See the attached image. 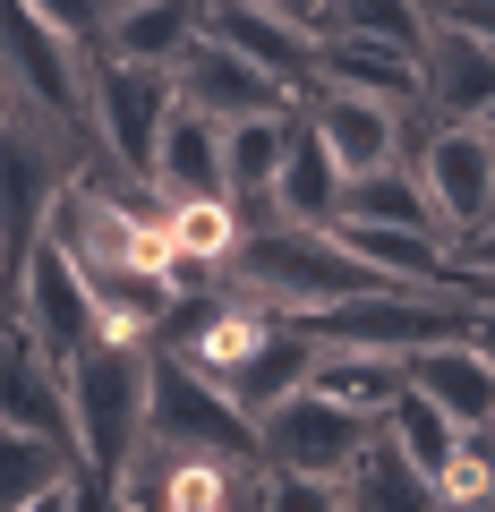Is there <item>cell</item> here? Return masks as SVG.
<instances>
[{
    "instance_id": "1",
    "label": "cell",
    "mask_w": 495,
    "mask_h": 512,
    "mask_svg": "<svg viewBox=\"0 0 495 512\" xmlns=\"http://www.w3.org/2000/svg\"><path fill=\"white\" fill-rule=\"evenodd\" d=\"M146 384H154V342H77L60 359V393H69V444H77V470L94 487H120L129 453L146 444Z\"/></svg>"
},
{
    "instance_id": "2",
    "label": "cell",
    "mask_w": 495,
    "mask_h": 512,
    "mask_svg": "<svg viewBox=\"0 0 495 512\" xmlns=\"http://www.w3.org/2000/svg\"><path fill=\"white\" fill-rule=\"evenodd\" d=\"M231 282L239 291L274 299V308H325V299H350V291H376V265L367 256H350L342 239H333V222H248L239 231V256H231Z\"/></svg>"
},
{
    "instance_id": "3",
    "label": "cell",
    "mask_w": 495,
    "mask_h": 512,
    "mask_svg": "<svg viewBox=\"0 0 495 512\" xmlns=\"http://www.w3.org/2000/svg\"><path fill=\"white\" fill-rule=\"evenodd\" d=\"M470 308H478V299H461V291L376 282V291H350V299H325V308H299V333H308L316 350H393V359H410V350H427V342L470 333Z\"/></svg>"
},
{
    "instance_id": "4",
    "label": "cell",
    "mask_w": 495,
    "mask_h": 512,
    "mask_svg": "<svg viewBox=\"0 0 495 512\" xmlns=\"http://www.w3.org/2000/svg\"><path fill=\"white\" fill-rule=\"evenodd\" d=\"M376 427L385 419H359V410H342L316 384H291L274 410H257V453H265V470H299V478H333L342 487L350 461L376 444Z\"/></svg>"
},
{
    "instance_id": "5",
    "label": "cell",
    "mask_w": 495,
    "mask_h": 512,
    "mask_svg": "<svg viewBox=\"0 0 495 512\" xmlns=\"http://www.w3.org/2000/svg\"><path fill=\"white\" fill-rule=\"evenodd\" d=\"M171 103H180L171 69H154V60H120V52H94V86H86L94 154H111L120 171H137V180H146V171H154V137H163Z\"/></svg>"
},
{
    "instance_id": "6",
    "label": "cell",
    "mask_w": 495,
    "mask_h": 512,
    "mask_svg": "<svg viewBox=\"0 0 495 512\" xmlns=\"http://www.w3.org/2000/svg\"><path fill=\"white\" fill-rule=\"evenodd\" d=\"M146 436L163 444V453H257V419H248L214 376H197L188 359H171V350H154Z\"/></svg>"
},
{
    "instance_id": "7",
    "label": "cell",
    "mask_w": 495,
    "mask_h": 512,
    "mask_svg": "<svg viewBox=\"0 0 495 512\" xmlns=\"http://www.w3.org/2000/svg\"><path fill=\"white\" fill-rule=\"evenodd\" d=\"M410 171H419L444 239L495 222V137L478 120H436V128H427V146L410 154Z\"/></svg>"
},
{
    "instance_id": "8",
    "label": "cell",
    "mask_w": 495,
    "mask_h": 512,
    "mask_svg": "<svg viewBox=\"0 0 495 512\" xmlns=\"http://www.w3.org/2000/svg\"><path fill=\"white\" fill-rule=\"evenodd\" d=\"M9 308H18L26 325L43 333V350H60V359H69L77 342H94V333H103V316H94V291H86V274H77V256L60 248L52 231H43L35 248L18 256V274H9Z\"/></svg>"
},
{
    "instance_id": "9",
    "label": "cell",
    "mask_w": 495,
    "mask_h": 512,
    "mask_svg": "<svg viewBox=\"0 0 495 512\" xmlns=\"http://www.w3.org/2000/svg\"><path fill=\"white\" fill-rule=\"evenodd\" d=\"M299 120H308L316 137L333 146L342 180H359V171H385V163H410V146H402L410 103H376V94H350V86H316L308 103H299Z\"/></svg>"
},
{
    "instance_id": "10",
    "label": "cell",
    "mask_w": 495,
    "mask_h": 512,
    "mask_svg": "<svg viewBox=\"0 0 495 512\" xmlns=\"http://www.w3.org/2000/svg\"><path fill=\"white\" fill-rule=\"evenodd\" d=\"M171 86H180V103L214 111V120H248V111H299L291 94H282L274 77L257 69V60L239 52V43H222L214 26H205V35L188 43L180 60H171Z\"/></svg>"
},
{
    "instance_id": "11",
    "label": "cell",
    "mask_w": 495,
    "mask_h": 512,
    "mask_svg": "<svg viewBox=\"0 0 495 512\" xmlns=\"http://www.w3.org/2000/svg\"><path fill=\"white\" fill-rule=\"evenodd\" d=\"M0 427H43L69 436V393H60V350H43V333L18 308H0Z\"/></svg>"
},
{
    "instance_id": "12",
    "label": "cell",
    "mask_w": 495,
    "mask_h": 512,
    "mask_svg": "<svg viewBox=\"0 0 495 512\" xmlns=\"http://www.w3.org/2000/svg\"><path fill=\"white\" fill-rule=\"evenodd\" d=\"M205 26H214L222 43H239V52L257 60L291 103L316 94V26L282 18V9H265V0H214V18H205Z\"/></svg>"
},
{
    "instance_id": "13",
    "label": "cell",
    "mask_w": 495,
    "mask_h": 512,
    "mask_svg": "<svg viewBox=\"0 0 495 512\" xmlns=\"http://www.w3.org/2000/svg\"><path fill=\"white\" fill-rule=\"evenodd\" d=\"M316 86H350L376 103H427V60L393 52L385 35H359V26H316Z\"/></svg>"
},
{
    "instance_id": "14",
    "label": "cell",
    "mask_w": 495,
    "mask_h": 512,
    "mask_svg": "<svg viewBox=\"0 0 495 512\" xmlns=\"http://www.w3.org/2000/svg\"><path fill=\"white\" fill-rule=\"evenodd\" d=\"M291 120L299 111L222 120V188H231L239 222H274V171H282V154H291Z\"/></svg>"
},
{
    "instance_id": "15",
    "label": "cell",
    "mask_w": 495,
    "mask_h": 512,
    "mask_svg": "<svg viewBox=\"0 0 495 512\" xmlns=\"http://www.w3.org/2000/svg\"><path fill=\"white\" fill-rule=\"evenodd\" d=\"M146 180L163 188V205H180V197H231V188H222V120H214V111L171 103L163 137H154V171H146Z\"/></svg>"
},
{
    "instance_id": "16",
    "label": "cell",
    "mask_w": 495,
    "mask_h": 512,
    "mask_svg": "<svg viewBox=\"0 0 495 512\" xmlns=\"http://www.w3.org/2000/svg\"><path fill=\"white\" fill-rule=\"evenodd\" d=\"M402 367H410V384H419L427 402H444V410H453V427H495V359L470 342V333L410 350Z\"/></svg>"
},
{
    "instance_id": "17",
    "label": "cell",
    "mask_w": 495,
    "mask_h": 512,
    "mask_svg": "<svg viewBox=\"0 0 495 512\" xmlns=\"http://www.w3.org/2000/svg\"><path fill=\"white\" fill-rule=\"evenodd\" d=\"M205 18H214V0H120L94 52H120V60H154V69H171V60L205 35Z\"/></svg>"
},
{
    "instance_id": "18",
    "label": "cell",
    "mask_w": 495,
    "mask_h": 512,
    "mask_svg": "<svg viewBox=\"0 0 495 512\" xmlns=\"http://www.w3.org/2000/svg\"><path fill=\"white\" fill-rule=\"evenodd\" d=\"M427 103L444 120H478L495 103V43L461 35V26H436V43H427Z\"/></svg>"
},
{
    "instance_id": "19",
    "label": "cell",
    "mask_w": 495,
    "mask_h": 512,
    "mask_svg": "<svg viewBox=\"0 0 495 512\" xmlns=\"http://www.w3.org/2000/svg\"><path fill=\"white\" fill-rule=\"evenodd\" d=\"M274 214L282 222H333L342 214V163L308 120H291V154L274 171Z\"/></svg>"
},
{
    "instance_id": "20",
    "label": "cell",
    "mask_w": 495,
    "mask_h": 512,
    "mask_svg": "<svg viewBox=\"0 0 495 512\" xmlns=\"http://www.w3.org/2000/svg\"><path fill=\"white\" fill-rule=\"evenodd\" d=\"M239 231H248V222H239L231 197H180V205H171V256H180V282L231 274Z\"/></svg>"
},
{
    "instance_id": "21",
    "label": "cell",
    "mask_w": 495,
    "mask_h": 512,
    "mask_svg": "<svg viewBox=\"0 0 495 512\" xmlns=\"http://www.w3.org/2000/svg\"><path fill=\"white\" fill-rule=\"evenodd\" d=\"M308 384H316V393H333L342 410H359V419H385L393 393L410 384V367L393 359V350H316Z\"/></svg>"
},
{
    "instance_id": "22",
    "label": "cell",
    "mask_w": 495,
    "mask_h": 512,
    "mask_svg": "<svg viewBox=\"0 0 495 512\" xmlns=\"http://www.w3.org/2000/svg\"><path fill=\"white\" fill-rule=\"evenodd\" d=\"M342 504H393V512H419V504H436V478H427L419 461H410L402 444L376 427V444H367V453L350 461V478H342Z\"/></svg>"
},
{
    "instance_id": "23",
    "label": "cell",
    "mask_w": 495,
    "mask_h": 512,
    "mask_svg": "<svg viewBox=\"0 0 495 512\" xmlns=\"http://www.w3.org/2000/svg\"><path fill=\"white\" fill-rule=\"evenodd\" d=\"M385 436L402 444V453L419 461L427 478H436L444 461H453V444L470 436V427H453V410H444V402H427L419 384H402V393H393V410H385Z\"/></svg>"
},
{
    "instance_id": "24",
    "label": "cell",
    "mask_w": 495,
    "mask_h": 512,
    "mask_svg": "<svg viewBox=\"0 0 495 512\" xmlns=\"http://www.w3.org/2000/svg\"><path fill=\"white\" fill-rule=\"evenodd\" d=\"M342 214H359V222H427V231H436V205H427V188H419L410 163H385V171L342 180Z\"/></svg>"
},
{
    "instance_id": "25",
    "label": "cell",
    "mask_w": 495,
    "mask_h": 512,
    "mask_svg": "<svg viewBox=\"0 0 495 512\" xmlns=\"http://www.w3.org/2000/svg\"><path fill=\"white\" fill-rule=\"evenodd\" d=\"M325 26H359V35H385L393 52H419V60H427V43H436V9H427V0H333Z\"/></svg>"
},
{
    "instance_id": "26",
    "label": "cell",
    "mask_w": 495,
    "mask_h": 512,
    "mask_svg": "<svg viewBox=\"0 0 495 512\" xmlns=\"http://www.w3.org/2000/svg\"><path fill=\"white\" fill-rule=\"evenodd\" d=\"M35 9H43V18L60 26V35H77V43H86V52H94V43H103V26H111V9H120V0H35Z\"/></svg>"
},
{
    "instance_id": "27",
    "label": "cell",
    "mask_w": 495,
    "mask_h": 512,
    "mask_svg": "<svg viewBox=\"0 0 495 512\" xmlns=\"http://www.w3.org/2000/svg\"><path fill=\"white\" fill-rule=\"evenodd\" d=\"M436 9V26H461V35L495 43V0H427Z\"/></svg>"
},
{
    "instance_id": "28",
    "label": "cell",
    "mask_w": 495,
    "mask_h": 512,
    "mask_svg": "<svg viewBox=\"0 0 495 512\" xmlns=\"http://www.w3.org/2000/svg\"><path fill=\"white\" fill-rule=\"evenodd\" d=\"M470 342L495 359V299H478V308H470Z\"/></svg>"
},
{
    "instance_id": "29",
    "label": "cell",
    "mask_w": 495,
    "mask_h": 512,
    "mask_svg": "<svg viewBox=\"0 0 495 512\" xmlns=\"http://www.w3.org/2000/svg\"><path fill=\"white\" fill-rule=\"evenodd\" d=\"M265 9H282V18H299V26H325L333 0H265Z\"/></svg>"
},
{
    "instance_id": "30",
    "label": "cell",
    "mask_w": 495,
    "mask_h": 512,
    "mask_svg": "<svg viewBox=\"0 0 495 512\" xmlns=\"http://www.w3.org/2000/svg\"><path fill=\"white\" fill-rule=\"evenodd\" d=\"M478 128H487V137H495V103H487V111H478Z\"/></svg>"
},
{
    "instance_id": "31",
    "label": "cell",
    "mask_w": 495,
    "mask_h": 512,
    "mask_svg": "<svg viewBox=\"0 0 495 512\" xmlns=\"http://www.w3.org/2000/svg\"><path fill=\"white\" fill-rule=\"evenodd\" d=\"M0 308H9V274H0Z\"/></svg>"
},
{
    "instance_id": "32",
    "label": "cell",
    "mask_w": 495,
    "mask_h": 512,
    "mask_svg": "<svg viewBox=\"0 0 495 512\" xmlns=\"http://www.w3.org/2000/svg\"><path fill=\"white\" fill-rule=\"evenodd\" d=\"M0 274H9V248H0Z\"/></svg>"
},
{
    "instance_id": "33",
    "label": "cell",
    "mask_w": 495,
    "mask_h": 512,
    "mask_svg": "<svg viewBox=\"0 0 495 512\" xmlns=\"http://www.w3.org/2000/svg\"><path fill=\"white\" fill-rule=\"evenodd\" d=\"M487 436H495V427H487Z\"/></svg>"
}]
</instances>
